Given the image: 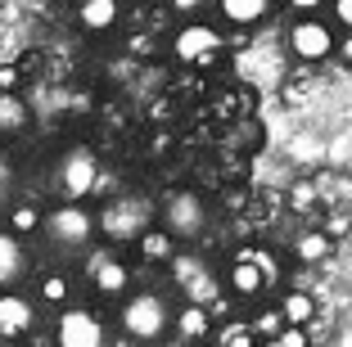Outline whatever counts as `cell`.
<instances>
[{
	"mask_svg": "<svg viewBox=\"0 0 352 347\" xmlns=\"http://www.w3.org/2000/svg\"><path fill=\"white\" fill-rule=\"evenodd\" d=\"M172 298L158 289H131L118 302V334L135 347H158L172 338Z\"/></svg>",
	"mask_w": 352,
	"mask_h": 347,
	"instance_id": "obj_1",
	"label": "cell"
},
{
	"mask_svg": "<svg viewBox=\"0 0 352 347\" xmlns=\"http://www.w3.org/2000/svg\"><path fill=\"white\" fill-rule=\"evenodd\" d=\"M154 203L145 194H113L109 203L95 212V239H104L109 248H122V244H135L154 225Z\"/></svg>",
	"mask_w": 352,
	"mask_h": 347,
	"instance_id": "obj_2",
	"label": "cell"
},
{
	"mask_svg": "<svg viewBox=\"0 0 352 347\" xmlns=\"http://www.w3.org/2000/svg\"><path fill=\"white\" fill-rule=\"evenodd\" d=\"M50 185H54V194H59V203L91 199L95 185H100V158H95L91 144H68L50 167Z\"/></svg>",
	"mask_w": 352,
	"mask_h": 347,
	"instance_id": "obj_3",
	"label": "cell"
},
{
	"mask_svg": "<svg viewBox=\"0 0 352 347\" xmlns=\"http://www.w3.org/2000/svg\"><path fill=\"white\" fill-rule=\"evenodd\" d=\"M41 235L59 253H82V248L95 244V212L86 203H54L41 216Z\"/></svg>",
	"mask_w": 352,
	"mask_h": 347,
	"instance_id": "obj_4",
	"label": "cell"
},
{
	"mask_svg": "<svg viewBox=\"0 0 352 347\" xmlns=\"http://www.w3.org/2000/svg\"><path fill=\"white\" fill-rule=\"evenodd\" d=\"M154 212H158L154 225H163L176 244H190L208 230V203L199 199V190H172Z\"/></svg>",
	"mask_w": 352,
	"mask_h": 347,
	"instance_id": "obj_5",
	"label": "cell"
},
{
	"mask_svg": "<svg viewBox=\"0 0 352 347\" xmlns=\"http://www.w3.org/2000/svg\"><path fill=\"white\" fill-rule=\"evenodd\" d=\"M221 50H226V36L204 19L181 23L176 36H172V59L186 63V68H212V63L221 59Z\"/></svg>",
	"mask_w": 352,
	"mask_h": 347,
	"instance_id": "obj_6",
	"label": "cell"
},
{
	"mask_svg": "<svg viewBox=\"0 0 352 347\" xmlns=\"http://www.w3.org/2000/svg\"><path fill=\"white\" fill-rule=\"evenodd\" d=\"M167 271H172V284L181 289V298L195 306H212L221 293V276L212 271V262H204L199 253H176L172 262H167Z\"/></svg>",
	"mask_w": 352,
	"mask_h": 347,
	"instance_id": "obj_7",
	"label": "cell"
},
{
	"mask_svg": "<svg viewBox=\"0 0 352 347\" xmlns=\"http://www.w3.org/2000/svg\"><path fill=\"white\" fill-rule=\"evenodd\" d=\"M54 347H109V320L95 306H63L54 316Z\"/></svg>",
	"mask_w": 352,
	"mask_h": 347,
	"instance_id": "obj_8",
	"label": "cell"
},
{
	"mask_svg": "<svg viewBox=\"0 0 352 347\" xmlns=\"http://www.w3.org/2000/svg\"><path fill=\"white\" fill-rule=\"evenodd\" d=\"M285 41H289V54L298 63H325L334 59V27L325 19H294L289 32H285Z\"/></svg>",
	"mask_w": 352,
	"mask_h": 347,
	"instance_id": "obj_9",
	"label": "cell"
},
{
	"mask_svg": "<svg viewBox=\"0 0 352 347\" xmlns=\"http://www.w3.org/2000/svg\"><path fill=\"white\" fill-rule=\"evenodd\" d=\"M86 280H91V289L100 298H109V302H122V298L131 293V266H126V257L113 253V248H100V253L86 257Z\"/></svg>",
	"mask_w": 352,
	"mask_h": 347,
	"instance_id": "obj_10",
	"label": "cell"
},
{
	"mask_svg": "<svg viewBox=\"0 0 352 347\" xmlns=\"http://www.w3.org/2000/svg\"><path fill=\"white\" fill-rule=\"evenodd\" d=\"M267 289H271V280H267V271H262V262H258L253 248H244V253L230 257L226 276H221V293H230L235 302H258Z\"/></svg>",
	"mask_w": 352,
	"mask_h": 347,
	"instance_id": "obj_11",
	"label": "cell"
},
{
	"mask_svg": "<svg viewBox=\"0 0 352 347\" xmlns=\"http://www.w3.org/2000/svg\"><path fill=\"white\" fill-rule=\"evenodd\" d=\"M36 320H41V306L32 302V293L23 289L0 293V343H28L36 334Z\"/></svg>",
	"mask_w": 352,
	"mask_h": 347,
	"instance_id": "obj_12",
	"label": "cell"
},
{
	"mask_svg": "<svg viewBox=\"0 0 352 347\" xmlns=\"http://www.w3.org/2000/svg\"><path fill=\"white\" fill-rule=\"evenodd\" d=\"M212 329H217V320H212V306H195V302H181L172 311V338L186 347H199L212 338Z\"/></svg>",
	"mask_w": 352,
	"mask_h": 347,
	"instance_id": "obj_13",
	"label": "cell"
},
{
	"mask_svg": "<svg viewBox=\"0 0 352 347\" xmlns=\"http://www.w3.org/2000/svg\"><path fill=\"white\" fill-rule=\"evenodd\" d=\"M32 271V257H28V244L14 239L10 230H0V293H10L28 280Z\"/></svg>",
	"mask_w": 352,
	"mask_h": 347,
	"instance_id": "obj_14",
	"label": "cell"
},
{
	"mask_svg": "<svg viewBox=\"0 0 352 347\" xmlns=\"http://www.w3.org/2000/svg\"><path fill=\"white\" fill-rule=\"evenodd\" d=\"M212 5H217V14H221V23H226V27H258L262 19H267L271 14V5H276V0H212Z\"/></svg>",
	"mask_w": 352,
	"mask_h": 347,
	"instance_id": "obj_15",
	"label": "cell"
},
{
	"mask_svg": "<svg viewBox=\"0 0 352 347\" xmlns=\"http://www.w3.org/2000/svg\"><path fill=\"white\" fill-rule=\"evenodd\" d=\"M36 306H50V311H63V306H73V276L68 271H45L36 276Z\"/></svg>",
	"mask_w": 352,
	"mask_h": 347,
	"instance_id": "obj_16",
	"label": "cell"
},
{
	"mask_svg": "<svg viewBox=\"0 0 352 347\" xmlns=\"http://www.w3.org/2000/svg\"><path fill=\"white\" fill-rule=\"evenodd\" d=\"M118 19H122V0H77V23L86 32H113Z\"/></svg>",
	"mask_w": 352,
	"mask_h": 347,
	"instance_id": "obj_17",
	"label": "cell"
},
{
	"mask_svg": "<svg viewBox=\"0 0 352 347\" xmlns=\"http://www.w3.org/2000/svg\"><path fill=\"white\" fill-rule=\"evenodd\" d=\"M131 248H135V257H140V262H149V266H167L176 253H181V244H176V239L167 235L163 225H149V230H145L140 239H135Z\"/></svg>",
	"mask_w": 352,
	"mask_h": 347,
	"instance_id": "obj_18",
	"label": "cell"
},
{
	"mask_svg": "<svg viewBox=\"0 0 352 347\" xmlns=\"http://www.w3.org/2000/svg\"><path fill=\"white\" fill-rule=\"evenodd\" d=\"M276 311H280V320H285V325L307 329L311 320H316V298H311L307 289H285V293H280V302H276Z\"/></svg>",
	"mask_w": 352,
	"mask_h": 347,
	"instance_id": "obj_19",
	"label": "cell"
},
{
	"mask_svg": "<svg viewBox=\"0 0 352 347\" xmlns=\"http://www.w3.org/2000/svg\"><path fill=\"white\" fill-rule=\"evenodd\" d=\"M32 122V109L19 91H0V135H23Z\"/></svg>",
	"mask_w": 352,
	"mask_h": 347,
	"instance_id": "obj_20",
	"label": "cell"
},
{
	"mask_svg": "<svg viewBox=\"0 0 352 347\" xmlns=\"http://www.w3.org/2000/svg\"><path fill=\"white\" fill-rule=\"evenodd\" d=\"M330 253H334V239L325 235V230H298V235H294V257H298L302 266H321Z\"/></svg>",
	"mask_w": 352,
	"mask_h": 347,
	"instance_id": "obj_21",
	"label": "cell"
},
{
	"mask_svg": "<svg viewBox=\"0 0 352 347\" xmlns=\"http://www.w3.org/2000/svg\"><path fill=\"white\" fill-rule=\"evenodd\" d=\"M212 347H262V338L253 334L249 320H221L212 329Z\"/></svg>",
	"mask_w": 352,
	"mask_h": 347,
	"instance_id": "obj_22",
	"label": "cell"
},
{
	"mask_svg": "<svg viewBox=\"0 0 352 347\" xmlns=\"http://www.w3.org/2000/svg\"><path fill=\"white\" fill-rule=\"evenodd\" d=\"M41 216H45V212H41L36 203H14L5 230H10L14 239H32V235H41Z\"/></svg>",
	"mask_w": 352,
	"mask_h": 347,
	"instance_id": "obj_23",
	"label": "cell"
},
{
	"mask_svg": "<svg viewBox=\"0 0 352 347\" xmlns=\"http://www.w3.org/2000/svg\"><path fill=\"white\" fill-rule=\"evenodd\" d=\"M249 325H253V334L262 338V347H267L271 338H276L280 329H285V320H280V311H276V306H271V311H258V316H253Z\"/></svg>",
	"mask_w": 352,
	"mask_h": 347,
	"instance_id": "obj_24",
	"label": "cell"
},
{
	"mask_svg": "<svg viewBox=\"0 0 352 347\" xmlns=\"http://www.w3.org/2000/svg\"><path fill=\"white\" fill-rule=\"evenodd\" d=\"M267 347H311V329H298V325H285Z\"/></svg>",
	"mask_w": 352,
	"mask_h": 347,
	"instance_id": "obj_25",
	"label": "cell"
},
{
	"mask_svg": "<svg viewBox=\"0 0 352 347\" xmlns=\"http://www.w3.org/2000/svg\"><path fill=\"white\" fill-rule=\"evenodd\" d=\"M325 10H330V27H343V32H352V0H325Z\"/></svg>",
	"mask_w": 352,
	"mask_h": 347,
	"instance_id": "obj_26",
	"label": "cell"
},
{
	"mask_svg": "<svg viewBox=\"0 0 352 347\" xmlns=\"http://www.w3.org/2000/svg\"><path fill=\"white\" fill-rule=\"evenodd\" d=\"M294 10V19H321V10H325V0H285Z\"/></svg>",
	"mask_w": 352,
	"mask_h": 347,
	"instance_id": "obj_27",
	"label": "cell"
},
{
	"mask_svg": "<svg viewBox=\"0 0 352 347\" xmlns=\"http://www.w3.org/2000/svg\"><path fill=\"white\" fill-rule=\"evenodd\" d=\"M294 208H298V212L316 208V185H294Z\"/></svg>",
	"mask_w": 352,
	"mask_h": 347,
	"instance_id": "obj_28",
	"label": "cell"
},
{
	"mask_svg": "<svg viewBox=\"0 0 352 347\" xmlns=\"http://www.w3.org/2000/svg\"><path fill=\"white\" fill-rule=\"evenodd\" d=\"M204 5L208 0H172V14H181V19H199V14H204Z\"/></svg>",
	"mask_w": 352,
	"mask_h": 347,
	"instance_id": "obj_29",
	"label": "cell"
},
{
	"mask_svg": "<svg viewBox=\"0 0 352 347\" xmlns=\"http://www.w3.org/2000/svg\"><path fill=\"white\" fill-rule=\"evenodd\" d=\"M334 59H339V63H348V68H352V32H343L339 41H334Z\"/></svg>",
	"mask_w": 352,
	"mask_h": 347,
	"instance_id": "obj_30",
	"label": "cell"
},
{
	"mask_svg": "<svg viewBox=\"0 0 352 347\" xmlns=\"http://www.w3.org/2000/svg\"><path fill=\"white\" fill-rule=\"evenodd\" d=\"M0 91H19V68L14 63H0Z\"/></svg>",
	"mask_w": 352,
	"mask_h": 347,
	"instance_id": "obj_31",
	"label": "cell"
}]
</instances>
